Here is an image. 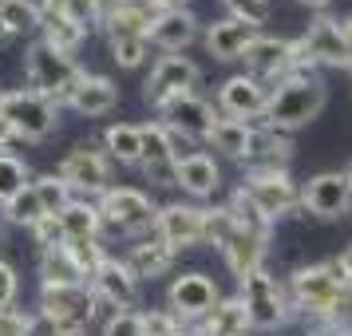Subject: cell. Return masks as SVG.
Returning a JSON list of instances; mask_svg holds the SVG:
<instances>
[{
  "label": "cell",
  "instance_id": "obj_45",
  "mask_svg": "<svg viewBox=\"0 0 352 336\" xmlns=\"http://www.w3.org/2000/svg\"><path fill=\"white\" fill-rule=\"evenodd\" d=\"M32 234V241L40 245V249H52V245H67V234H64V222L56 218V214H48V218H40V222L28 229Z\"/></svg>",
  "mask_w": 352,
  "mask_h": 336
},
{
  "label": "cell",
  "instance_id": "obj_25",
  "mask_svg": "<svg viewBox=\"0 0 352 336\" xmlns=\"http://www.w3.org/2000/svg\"><path fill=\"white\" fill-rule=\"evenodd\" d=\"M254 139H257V123H241V119H218L214 131L206 135V146L218 150L234 162H250L254 155Z\"/></svg>",
  "mask_w": 352,
  "mask_h": 336
},
{
  "label": "cell",
  "instance_id": "obj_2",
  "mask_svg": "<svg viewBox=\"0 0 352 336\" xmlns=\"http://www.w3.org/2000/svg\"><path fill=\"white\" fill-rule=\"evenodd\" d=\"M329 103V87L317 71H293L281 83L270 87V103H265V115H261V127L281 131V135H293V131L309 127Z\"/></svg>",
  "mask_w": 352,
  "mask_h": 336
},
{
  "label": "cell",
  "instance_id": "obj_47",
  "mask_svg": "<svg viewBox=\"0 0 352 336\" xmlns=\"http://www.w3.org/2000/svg\"><path fill=\"white\" fill-rule=\"evenodd\" d=\"M16 297H20V277L8 261H0V313L4 309H16Z\"/></svg>",
  "mask_w": 352,
  "mask_h": 336
},
{
  "label": "cell",
  "instance_id": "obj_37",
  "mask_svg": "<svg viewBox=\"0 0 352 336\" xmlns=\"http://www.w3.org/2000/svg\"><path fill=\"white\" fill-rule=\"evenodd\" d=\"M28 182H32L28 162L20 159V155H12V150H0V206H4L8 198H16Z\"/></svg>",
  "mask_w": 352,
  "mask_h": 336
},
{
  "label": "cell",
  "instance_id": "obj_30",
  "mask_svg": "<svg viewBox=\"0 0 352 336\" xmlns=\"http://www.w3.org/2000/svg\"><path fill=\"white\" fill-rule=\"evenodd\" d=\"M60 222H64L67 241H83V238H99V234H103V214H99L96 198H76V202L60 214Z\"/></svg>",
  "mask_w": 352,
  "mask_h": 336
},
{
  "label": "cell",
  "instance_id": "obj_55",
  "mask_svg": "<svg viewBox=\"0 0 352 336\" xmlns=\"http://www.w3.org/2000/svg\"><path fill=\"white\" fill-rule=\"evenodd\" d=\"M234 336H254V333H234Z\"/></svg>",
  "mask_w": 352,
  "mask_h": 336
},
{
  "label": "cell",
  "instance_id": "obj_33",
  "mask_svg": "<svg viewBox=\"0 0 352 336\" xmlns=\"http://www.w3.org/2000/svg\"><path fill=\"white\" fill-rule=\"evenodd\" d=\"M151 20H155V12L146 8L143 0H127L119 12H115L107 24H103V32H107V40H127V36H151Z\"/></svg>",
  "mask_w": 352,
  "mask_h": 336
},
{
  "label": "cell",
  "instance_id": "obj_6",
  "mask_svg": "<svg viewBox=\"0 0 352 336\" xmlns=\"http://www.w3.org/2000/svg\"><path fill=\"white\" fill-rule=\"evenodd\" d=\"M99 214H103V229H111L119 238H146L155 234V198L139 186H111L107 194H99Z\"/></svg>",
  "mask_w": 352,
  "mask_h": 336
},
{
  "label": "cell",
  "instance_id": "obj_23",
  "mask_svg": "<svg viewBox=\"0 0 352 336\" xmlns=\"http://www.w3.org/2000/svg\"><path fill=\"white\" fill-rule=\"evenodd\" d=\"M175 257L178 254L162 238L146 234V238L131 241V249H127V257H123V261L135 269V277H139V281H155V277H162V273L175 269Z\"/></svg>",
  "mask_w": 352,
  "mask_h": 336
},
{
  "label": "cell",
  "instance_id": "obj_8",
  "mask_svg": "<svg viewBox=\"0 0 352 336\" xmlns=\"http://www.w3.org/2000/svg\"><path fill=\"white\" fill-rule=\"evenodd\" d=\"M241 64H245V71L254 76V80L261 83H281L285 76H293V71H317V67L305 60V52L297 40H285V36H257L254 44L245 48V56H241Z\"/></svg>",
  "mask_w": 352,
  "mask_h": 336
},
{
  "label": "cell",
  "instance_id": "obj_24",
  "mask_svg": "<svg viewBox=\"0 0 352 336\" xmlns=\"http://www.w3.org/2000/svg\"><path fill=\"white\" fill-rule=\"evenodd\" d=\"M222 261H226V269L234 273L238 281H245L250 273L257 269H265V257H270V241L265 238H257V234H245V229H238L234 238L226 241L222 249Z\"/></svg>",
  "mask_w": 352,
  "mask_h": 336
},
{
  "label": "cell",
  "instance_id": "obj_46",
  "mask_svg": "<svg viewBox=\"0 0 352 336\" xmlns=\"http://www.w3.org/2000/svg\"><path fill=\"white\" fill-rule=\"evenodd\" d=\"M36 313H20V309H4L0 313V336H32Z\"/></svg>",
  "mask_w": 352,
  "mask_h": 336
},
{
  "label": "cell",
  "instance_id": "obj_53",
  "mask_svg": "<svg viewBox=\"0 0 352 336\" xmlns=\"http://www.w3.org/2000/svg\"><path fill=\"white\" fill-rule=\"evenodd\" d=\"M4 44H12V32H8V28L0 24V48H4Z\"/></svg>",
  "mask_w": 352,
  "mask_h": 336
},
{
  "label": "cell",
  "instance_id": "obj_40",
  "mask_svg": "<svg viewBox=\"0 0 352 336\" xmlns=\"http://www.w3.org/2000/svg\"><path fill=\"white\" fill-rule=\"evenodd\" d=\"M67 249H72V257H76V265L83 269V277H87V281H91V277H96V269L107 261V249H103V241H99V238L67 241Z\"/></svg>",
  "mask_w": 352,
  "mask_h": 336
},
{
  "label": "cell",
  "instance_id": "obj_27",
  "mask_svg": "<svg viewBox=\"0 0 352 336\" xmlns=\"http://www.w3.org/2000/svg\"><path fill=\"white\" fill-rule=\"evenodd\" d=\"M289 162H293V139L257 123L254 155L245 162V170H289Z\"/></svg>",
  "mask_w": 352,
  "mask_h": 336
},
{
  "label": "cell",
  "instance_id": "obj_9",
  "mask_svg": "<svg viewBox=\"0 0 352 336\" xmlns=\"http://www.w3.org/2000/svg\"><path fill=\"white\" fill-rule=\"evenodd\" d=\"M238 186L254 198V206L273 225L301 210V182L289 170H245V178H241Z\"/></svg>",
  "mask_w": 352,
  "mask_h": 336
},
{
  "label": "cell",
  "instance_id": "obj_57",
  "mask_svg": "<svg viewBox=\"0 0 352 336\" xmlns=\"http://www.w3.org/2000/svg\"><path fill=\"white\" fill-rule=\"evenodd\" d=\"M349 333H352V324H349Z\"/></svg>",
  "mask_w": 352,
  "mask_h": 336
},
{
  "label": "cell",
  "instance_id": "obj_20",
  "mask_svg": "<svg viewBox=\"0 0 352 336\" xmlns=\"http://www.w3.org/2000/svg\"><path fill=\"white\" fill-rule=\"evenodd\" d=\"M257 36L261 32H257L254 24L234 20V16H222V20H214V24H206L202 40H206V52L218 60V64H234V60L245 56V48L254 44Z\"/></svg>",
  "mask_w": 352,
  "mask_h": 336
},
{
  "label": "cell",
  "instance_id": "obj_54",
  "mask_svg": "<svg viewBox=\"0 0 352 336\" xmlns=\"http://www.w3.org/2000/svg\"><path fill=\"white\" fill-rule=\"evenodd\" d=\"M344 175H349V182H352V166H349V170H344Z\"/></svg>",
  "mask_w": 352,
  "mask_h": 336
},
{
  "label": "cell",
  "instance_id": "obj_14",
  "mask_svg": "<svg viewBox=\"0 0 352 336\" xmlns=\"http://www.w3.org/2000/svg\"><path fill=\"white\" fill-rule=\"evenodd\" d=\"M301 210L320 222H336L352 210V182L344 170H320L301 186Z\"/></svg>",
  "mask_w": 352,
  "mask_h": 336
},
{
  "label": "cell",
  "instance_id": "obj_51",
  "mask_svg": "<svg viewBox=\"0 0 352 336\" xmlns=\"http://www.w3.org/2000/svg\"><path fill=\"white\" fill-rule=\"evenodd\" d=\"M8 143H16V139H12V131L4 127V119H0V150H8Z\"/></svg>",
  "mask_w": 352,
  "mask_h": 336
},
{
  "label": "cell",
  "instance_id": "obj_52",
  "mask_svg": "<svg viewBox=\"0 0 352 336\" xmlns=\"http://www.w3.org/2000/svg\"><path fill=\"white\" fill-rule=\"evenodd\" d=\"M297 4H309V8H313V12H324V8H329V4H333V0H297Z\"/></svg>",
  "mask_w": 352,
  "mask_h": 336
},
{
  "label": "cell",
  "instance_id": "obj_48",
  "mask_svg": "<svg viewBox=\"0 0 352 336\" xmlns=\"http://www.w3.org/2000/svg\"><path fill=\"white\" fill-rule=\"evenodd\" d=\"M333 269H336V277L344 281V289H352V245L340 249V257H333Z\"/></svg>",
  "mask_w": 352,
  "mask_h": 336
},
{
  "label": "cell",
  "instance_id": "obj_39",
  "mask_svg": "<svg viewBox=\"0 0 352 336\" xmlns=\"http://www.w3.org/2000/svg\"><path fill=\"white\" fill-rule=\"evenodd\" d=\"M238 234V222H234V214H230V206H206V245H214V249H222L226 241Z\"/></svg>",
  "mask_w": 352,
  "mask_h": 336
},
{
  "label": "cell",
  "instance_id": "obj_41",
  "mask_svg": "<svg viewBox=\"0 0 352 336\" xmlns=\"http://www.w3.org/2000/svg\"><path fill=\"white\" fill-rule=\"evenodd\" d=\"M143 336H190V328H186L170 309H146L143 313Z\"/></svg>",
  "mask_w": 352,
  "mask_h": 336
},
{
  "label": "cell",
  "instance_id": "obj_42",
  "mask_svg": "<svg viewBox=\"0 0 352 336\" xmlns=\"http://www.w3.org/2000/svg\"><path fill=\"white\" fill-rule=\"evenodd\" d=\"M44 8H56V12H64V16H72L80 28H99V12H96V0H40Z\"/></svg>",
  "mask_w": 352,
  "mask_h": 336
},
{
  "label": "cell",
  "instance_id": "obj_19",
  "mask_svg": "<svg viewBox=\"0 0 352 336\" xmlns=\"http://www.w3.org/2000/svg\"><path fill=\"white\" fill-rule=\"evenodd\" d=\"M198 36H202V24H198V16L190 8H170V12H159L151 20V36L146 40H151V48L166 52V56H182Z\"/></svg>",
  "mask_w": 352,
  "mask_h": 336
},
{
  "label": "cell",
  "instance_id": "obj_13",
  "mask_svg": "<svg viewBox=\"0 0 352 336\" xmlns=\"http://www.w3.org/2000/svg\"><path fill=\"white\" fill-rule=\"evenodd\" d=\"M155 238H162L175 254L206 245V206L198 202H162L155 214Z\"/></svg>",
  "mask_w": 352,
  "mask_h": 336
},
{
  "label": "cell",
  "instance_id": "obj_12",
  "mask_svg": "<svg viewBox=\"0 0 352 336\" xmlns=\"http://www.w3.org/2000/svg\"><path fill=\"white\" fill-rule=\"evenodd\" d=\"M198 80H202V67L194 64L190 56H159L143 83V99L159 111L162 103H170L178 96H190L198 87Z\"/></svg>",
  "mask_w": 352,
  "mask_h": 336
},
{
  "label": "cell",
  "instance_id": "obj_28",
  "mask_svg": "<svg viewBox=\"0 0 352 336\" xmlns=\"http://www.w3.org/2000/svg\"><path fill=\"white\" fill-rule=\"evenodd\" d=\"M103 150L119 166H143V131H139V123H111L103 131Z\"/></svg>",
  "mask_w": 352,
  "mask_h": 336
},
{
  "label": "cell",
  "instance_id": "obj_50",
  "mask_svg": "<svg viewBox=\"0 0 352 336\" xmlns=\"http://www.w3.org/2000/svg\"><path fill=\"white\" fill-rule=\"evenodd\" d=\"M123 4H127V0H96V12H99V28H103V24H107V20H111L115 12H119V8H123Z\"/></svg>",
  "mask_w": 352,
  "mask_h": 336
},
{
  "label": "cell",
  "instance_id": "obj_26",
  "mask_svg": "<svg viewBox=\"0 0 352 336\" xmlns=\"http://www.w3.org/2000/svg\"><path fill=\"white\" fill-rule=\"evenodd\" d=\"M234 333H254L241 297H222V301L210 309V317H202L190 328V336H234Z\"/></svg>",
  "mask_w": 352,
  "mask_h": 336
},
{
  "label": "cell",
  "instance_id": "obj_7",
  "mask_svg": "<svg viewBox=\"0 0 352 336\" xmlns=\"http://www.w3.org/2000/svg\"><path fill=\"white\" fill-rule=\"evenodd\" d=\"M238 297L245 304V313H250V328L254 333H273V328H285L293 320L285 281H277L270 269H257L245 281H238Z\"/></svg>",
  "mask_w": 352,
  "mask_h": 336
},
{
  "label": "cell",
  "instance_id": "obj_15",
  "mask_svg": "<svg viewBox=\"0 0 352 336\" xmlns=\"http://www.w3.org/2000/svg\"><path fill=\"white\" fill-rule=\"evenodd\" d=\"M265 103H270V83L254 80L250 71H238V76L222 80V87H218V115H222V119L261 123Z\"/></svg>",
  "mask_w": 352,
  "mask_h": 336
},
{
  "label": "cell",
  "instance_id": "obj_5",
  "mask_svg": "<svg viewBox=\"0 0 352 336\" xmlns=\"http://www.w3.org/2000/svg\"><path fill=\"white\" fill-rule=\"evenodd\" d=\"M0 119L12 131L16 143H44L60 127V107L52 99L28 91V87H16V91L0 96Z\"/></svg>",
  "mask_w": 352,
  "mask_h": 336
},
{
  "label": "cell",
  "instance_id": "obj_31",
  "mask_svg": "<svg viewBox=\"0 0 352 336\" xmlns=\"http://www.w3.org/2000/svg\"><path fill=\"white\" fill-rule=\"evenodd\" d=\"M40 281H48V285H87V277L76 265V257H72L67 245L40 249Z\"/></svg>",
  "mask_w": 352,
  "mask_h": 336
},
{
  "label": "cell",
  "instance_id": "obj_38",
  "mask_svg": "<svg viewBox=\"0 0 352 336\" xmlns=\"http://www.w3.org/2000/svg\"><path fill=\"white\" fill-rule=\"evenodd\" d=\"M107 48H111V60L119 67H127V71H135V67H143L146 60H151V40L146 36H127V40H107Z\"/></svg>",
  "mask_w": 352,
  "mask_h": 336
},
{
  "label": "cell",
  "instance_id": "obj_1",
  "mask_svg": "<svg viewBox=\"0 0 352 336\" xmlns=\"http://www.w3.org/2000/svg\"><path fill=\"white\" fill-rule=\"evenodd\" d=\"M293 317L309 324H352V289L336 277L333 261H313L297 265L285 281Z\"/></svg>",
  "mask_w": 352,
  "mask_h": 336
},
{
  "label": "cell",
  "instance_id": "obj_36",
  "mask_svg": "<svg viewBox=\"0 0 352 336\" xmlns=\"http://www.w3.org/2000/svg\"><path fill=\"white\" fill-rule=\"evenodd\" d=\"M32 190L40 194L44 210H48V214H56V218H60V214H64V210L76 202V190H72V186H67V182L56 175V170H48V175H36V178H32Z\"/></svg>",
  "mask_w": 352,
  "mask_h": 336
},
{
  "label": "cell",
  "instance_id": "obj_49",
  "mask_svg": "<svg viewBox=\"0 0 352 336\" xmlns=\"http://www.w3.org/2000/svg\"><path fill=\"white\" fill-rule=\"evenodd\" d=\"M305 336H352L349 324H309Z\"/></svg>",
  "mask_w": 352,
  "mask_h": 336
},
{
  "label": "cell",
  "instance_id": "obj_17",
  "mask_svg": "<svg viewBox=\"0 0 352 336\" xmlns=\"http://www.w3.org/2000/svg\"><path fill=\"white\" fill-rule=\"evenodd\" d=\"M159 119L166 127H175L178 135L194 139V143H206V135L214 131V123H218L222 115H218V103H210V99H202L198 91H190V96H178V99H170V103H162Z\"/></svg>",
  "mask_w": 352,
  "mask_h": 336
},
{
  "label": "cell",
  "instance_id": "obj_43",
  "mask_svg": "<svg viewBox=\"0 0 352 336\" xmlns=\"http://www.w3.org/2000/svg\"><path fill=\"white\" fill-rule=\"evenodd\" d=\"M222 4H226V12H230L234 20L254 24L257 32H261V24H270V12H273L270 0H222Z\"/></svg>",
  "mask_w": 352,
  "mask_h": 336
},
{
  "label": "cell",
  "instance_id": "obj_22",
  "mask_svg": "<svg viewBox=\"0 0 352 336\" xmlns=\"http://www.w3.org/2000/svg\"><path fill=\"white\" fill-rule=\"evenodd\" d=\"M67 107L76 115H87V119H103L119 107V83L111 76H99V71H83Z\"/></svg>",
  "mask_w": 352,
  "mask_h": 336
},
{
  "label": "cell",
  "instance_id": "obj_32",
  "mask_svg": "<svg viewBox=\"0 0 352 336\" xmlns=\"http://www.w3.org/2000/svg\"><path fill=\"white\" fill-rule=\"evenodd\" d=\"M0 24L12 32V40L36 36L44 24V8H40V0H0Z\"/></svg>",
  "mask_w": 352,
  "mask_h": 336
},
{
  "label": "cell",
  "instance_id": "obj_11",
  "mask_svg": "<svg viewBox=\"0 0 352 336\" xmlns=\"http://www.w3.org/2000/svg\"><path fill=\"white\" fill-rule=\"evenodd\" d=\"M222 301L218 293V281L206 277L202 269H190V273H178L170 289H166V309L175 313L186 328H194L202 317H210V309Z\"/></svg>",
  "mask_w": 352,
  "mask_h": 336
},
{
  "label": "cell",
  "instance_id": "obj_4",
  "mask_svg": "<svg viewBox=\"0 0 352 336\" xmlns=\"http://www.w3.org/2000/svg\"><path fill=\"white\" fill-rule=\"evenodd\" d=\"M99 297L91 285H48L40 281V317L52 320L56 336H87L96 324Z\"/></svg>",
  "mask_w": 352,
  "mask_h": 336
},
{
  "label": "cell",
  "instance_id": "obj_44",
  "mask_svg": "<svg viewBox=\"0 0 352 336\" xmlns=\"http://www.w3.org/2000/svg\"><path fill=\"white\" fill-rule=\"evenodd\" d=\"M99 336H143V313H135V309L115 313L107 324H99Z\"/></svg>",
  "mask_w": 352,
  "mask_h": 336
},
{
  "label": "cell",
  "instance_id": "obj_16",
  "mask_svg": "<svg viewBox=\"0 0 352 336\" xmlns=\"http://www.w3.org/2000/svg\"><path fill=\"white\" fill-rule=\"evenodd\" d=\"M297 44H301L305 60L313 67H344L349 71V64H352V48H349V40H344L340 20L324 16V12L309 24V32L297 36Z\"/></svg>",
  "mask_w": 352,
  "mask_h": 336
},
{
  "label": "cell",
  "instance_id": "obj_56",
  "mask_svg": "<svg viewBox=\"0 0 352 336\" xmlns=\"http://www.w3.org/2000/svg\"><path fill=\"white\" fill-rule=\"evenodd\" d=\"M0 225H4V214H0Z\"/></svg>",
  "mask_w": 352,
  "mask_h": 336
},
{
  "label": "cell",
  "instance_id": "obj_10",
  "mask_svg": "<svg viewBox=\"0 0 352 336\" xmlns=\"http://www.w3.org/2000/svg\"><path fill=\"white\" fill-rule=\"evenodd\" d=\"M111 166L115 162L107 159L103 146L80 143V146H72L64 159H60L56 175L76 190V198H99V194L111 190Z\"/></svg>",
  "mask_w": 352,
  "mask_h": 336
},
{
  "label": "cell",
  "instance_id": "obj_21",
  "mask_svg": "<svg viewBox=\"0 0 352 336\" xmlns=\"http://www.w3.org/2000/svg\"><path fill=\"white\" fill-rule=\"evenodd\" d=\"M178 190L186 194L190 202H206L214 194L222 190V166L214 155L206 150H194L186 159L178 162Z\"/></svg>",
  "mask_w": 352,
  "mask_h": 336
},
{
  "label": "cell",
  "instance_id": "obj_29",
  "mask_svg": "<svg viewBox=\"0 0 352 336\" xmlns=\"http://www.w3.org/2000/svg\"><path fill=\"white\" fill-rule=\"evenodd\" d=\"M44 8V4H40ZM40 40H48L56 52H64V56H76L80 44L87 40V28H80L72 16L64 12H56V8H44V24H40Z\"/></svg>",
  "mask_w": 352,
  "mask_h": 336
},
{
  "label": "cell",
  "instance_id": "obj_18",
  "mask_svg": "<svg viewBox=\"0 0 352 336\" xmlns=\"http://www.w3.org/2000/svg\"><path fill=\"white\" fill-rule=\"evenodd\" d=\"M87 285L96 289L99 301H107L111 309L123 313V309H135V304H139V285H143V281L135 277V269H131L123 257L107 254V261L96 269V277H91Z\"/></svg>",
  "mask_w": 352,
  "mask_h": 336
},
{
  "label": "cell",
  "instance_id": "obj_3",
  "mask_svg": "<svg viewBox=\"0 0 352 336\" xmlns=\"http://www.w3.org/2000/svg\"><path fill=\"white\" fill-rule=\"evenodd\" d=\"M24 76H28V91L52 99L56 107H67L72 96H76V83H80L83 67L72 56L56 52L48 40L36 36L28 44V56H24Z\"/></svg>",
  "mask_w": 352,
  "mask_h": 336
},
{
  "label": "cell",
  "instance_id": "obj_34",
  "mask_svg": "<svg viewBox=\"0 0 352 336\" xmlns=\"http://www.w3.org/2000/svg\"><path fill=\"white\" fill-rule=\"evenodd\" d=\"M230 214H234V222H238V229H245V234H257V238H265L270 241V234H273V222L261 214V210L254 206V198L241 190V186H234V194H230Z\"/></svg>",
  "mask_w": 352,
  "mask_h": 336
},
{
  "label": "cell",
  "instance_id": "obj_35",
  "mask_svg": "<svg viewBox=\"0 0 352 336\" xmlns=\"http://www.w3.org/2000/svg\"><path fill=\"white\" fill-rule=\"evenodd\" d=\"M0 214H4V222L24 225V229H32L40 218H48V210H44V202H40V194L32 190V182H28L16 198H8V202L0 206Z\"/></svg>",
  "mask_w": 352,
  "mask_h": 336
}]
</instances>
